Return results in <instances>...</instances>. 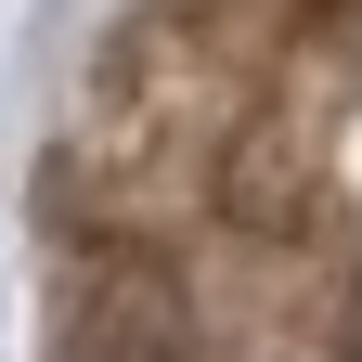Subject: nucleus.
Segmentation results:
<instances>
[{
    "label": "nucleus",
    "instance_id": "1",
    "mask_svg": "<svg viewBox=\"0 0 362 362\" xmlns=\"http://www.w3.org/2000/svg\"><path fill=\"white\" fill-rule=\"evenodd\" d=\"M259 65H272L259 0H233V13L168 0L156 26H129V52L104 65V104H90V181L117 207H156L233 168V143L259 129Z\"/></svg>",
    "mask_w": 362,
    "mask_h": 362
},
{
    "label": "nucleus",
    "instance_id": "3",
    "mask_svg": "<svg viewBox=\"0 0 362 362\" xmlns=\"http://www.w3.org/2000/svg\"><path fill=\"white\" fill-rule=\"evenodd\" d=\"M285 13H324V0H285Z\"/></svg>",
    "mask_w": 362,
    "mask_h": 362
},
{
    "label": "nucleus",
    "instance_id": "2",
    "mask_svg": "<svg viewBox=\"0 0 362 362\" xmlns=\"http://www.w3.org/2000/svg\"><path fill=\"white\" fill-rule=\"evenodd\" d=\"M52 362H194V310H181V285H168L156 259L104 246V259L78 272V298H65Z\"/></svg>",
    "mask_w": 362,
    "mask_h": 362
}]
</instances>
